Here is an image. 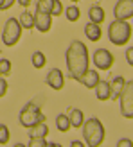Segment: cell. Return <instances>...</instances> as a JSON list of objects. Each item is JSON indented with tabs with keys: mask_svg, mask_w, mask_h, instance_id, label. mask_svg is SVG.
Here are the masks:
<instances>
[{
	"mask_svg": "<svg viewBox=\"0 0 133 147\" xmlns=\"http://www.w3.org/2000/svg\"><path fill=\"white\" fill-rule=\"evenodd\" d=\"M88 16H90V22L101 25L102 22H105V9H102L101 5H92L90 11H88Z\"/></svg>",
	"mask_w": 133,
	"mask_h": 147,
	"instance_id": "obj_16",
	"label": "cell"
},
{
	"mask_svg": "<svg viewBox=\"0 0 133 147\" xmlns=\"http://www.w3.org/2000/svg\"><path fill=\"white\" fill-rule=\"evenodd\" d=\"M11 68H13V65L9 59H0V76H9L11 74Z\"/></svg>",
	"mask_w": 133,
	"mask_h": 147,
	"instance_id": "obj_24",
	"label": "cell"
},
{
	"mask_svg": "<svg viewBox=\"0 0 133 147\" xmlns=\"http://www.w3.org/2000/svg\"><path fill=\"white\" fill-rule=\"evenodd\" d=\"M40 122H45V115L41 113L40 106L36 102H27L20 111V124L24 127H31Z\"/></svg>",
	"mask_w": 133,
	"mask_h": 147,
	"instance_id": "obj_4",
	"label": "cell"
},
{
	"mask_svg": "<svg viewBox=\"0 0 133 147\" xmlns=\"http://www.w3.org/2000/svg\"><path fill=\"white\" fill-rule=\"evenodd\" d=\"M92 61H94L97 70H108V68H112L115 57L108 49H97L94 52V56H92Z\"/></svg>",
	"mask_w": 133,
	"mask_h": 147,
	"instance_id": "obj_7",
	"label": "cell"
},
{
	"mask_svg": "<svg viewBox=\"0 0 133 147\" xmlns=\"http://www.w3.org/2000/svg\"><path fill=\"white\" fill-rule=\"evenodd\" d=\"M95 95H97V99L99 100H108V99H112V88H110V83L108 81H101L99 79V83L95 84Z\"/></svg>",
	"mask_w": 133,
	"mask_h": 147,
	"instance_id": "obj_12",
	"label": "cell"
},
{
	"mask_svg": "<svg viewBox=\"0 0 133 147\" xmlns=\"http://www.w3.org/2000/svg\"><path fill=\"white\" fill-rule=\"evenodd\" d=\"M52 27V14L36 11L34 14V29H38L40 32H49Z\"/></svg>",
	"mask_w": 133,
	"mask_h": 147,
	"instance_id": "obj_9",
	"label": "cell"
},
{
	"mask_svg": "<svg viewBox=\"0 0 133 147\" xmlns=\"http://www.w3.org/2000/svg\"><path fill=\"white\" fill-rule=\"evenodd\" d=\"M49 135V127L45 126V122L34 124L29 127V138H45Z\"/></svg>",
	"mask_w": 133,
	"mask_h": 147,
	"instance_id": "obj_14",
	"label": "cell"
},
{
	"mask_svg": "<svg viewBox=\"0 0 133 147\" xmlns=\"http://www.w3.org/2000/svg\"><path fill=\"white\" fill-rule=\"evenodd\" d=\"M108 38L113 45L121 47L131 40V25L128 20H113L108 27Z\"/></svg>",
	"mask_w": 133,
	"mask_h": 147,
	"instance_id": "obj_3",
	"label": "cell"
},
{
	"mask_svg": "<svg viewBox=\"0 0 133 147\" xmlns=\"http://www.w3.org/2000/svg\"><path fill=\"white\" fill-rule=\"evenodd\" d=\"M0 5H2V0H0Z\"/></svg>",
	"mask_w": 133,
	"mask_h": 147,
	"instance_id": "obj_34",
	"label": "cell"
},
{
	"mask_svg": "<svg viewBox=\"0 0 133 147\" xmlns=\"http://www.w3.org/2000/svg\"><path fill=\"white\" fill-rule=\"evenodd\" d=\"M47 65V57H45V54L43 52H40V50H36V52L33 54V67L34 68H43Z\"/></svg>",
	"mask_w": 133,
	"mask_h": 147,
	"instance_id": "obj_20",
	"label": "cell"
},
{
	"mask_svg": "<svg viewBox=\"0 0 133 147\" xmlns=\"http://www.w3.org/2000/svg\"><path fill=\"white\" fill-rule=\"evenodd\" d=\"M77 81H79V83L83 84L85 88H90V90H94L95 84L99 83V74H97V70H90V68H86V70L83 72V76H81Z\"/></svg>",
	"mask_w": 133,
	"mask_h": 147,
	"instance_id": "obj_11",
	"label": "cell"
},
{
	"mask_svg": "<svg viewBox=\"0 0 133 147\" xmlns=\"http://www.w3.org/2000/svg\"><path fill=\"white\" fill-rule=\"evenodd\" d=\"M70 145H72V147H83V142H77V140H74V142H70Z\"/></svg>",
	"mask_w": 133,
	"mask_h": 147,
	"instance_id": "obj_32",
	"label": "cell"
},
{
	"mask_svg": "<svg viewBox=\"0 0 133 147\" xmlns=\"http://www.w3.org/2000/svg\"><path fill=\"white\" fill-rule=\"evenodd\" d=\"M81 129H83V138H85L86 145L99 147L102 144V140H105V127H102V122L99 119H95V117L85 120L81 124Z\"/></svg>",
	"mask_w": 133,
	"mask_h": 147,
	"instance_id": "obj_2",
	"label": "cell"
},
{
	"mask_svg": "<svg viewBox=\"0 0 133 147\" xmlns=\"http://www.w3.org/2000/svg\"><path fill=\"white\" fill-rule=\"evenodd\" d=\"M124 84H126V79L121 77V76H117L112 83H110V88H112V97L113 99H119V95L124 90Z\"/></svg>",
	"mask_w": 133,
	"mask_h": 147,
	"instance_id": "obj_17",
	"label": "cell"
},
{
	"mask_svg": "<svg viewBox=\"0 0 133 147\" xmlns=\"http://www.w3.org/2000/svg\"><path fill=\"white\" fill-rule=\"evenodd\" d=\"M65 16L69 22H77L79 16H81V11H79V7L77 5H69L66 7V11H65Z\"/></svg>",
	"mask_w": 133,
	"mask_h": 147,
	"instance_id": "obj_21",
	"label": "cell"
},
{
	"mask_svg": "<svg viewBox=\"0 0 133 147\" xmlns=\"http://www.w3.org/2000/svg\"><path fill=\"white\" fill-rule=\"evenodd\" d=\"M9 127L5 126V124H0V145H5L9 144Z\"/></svg>",
	"mask_w": 133,
	"mask_h": 147,
	"instance_id": "obj_23",
	"label": "cell"
},
{
	"mask_svg": "<svg viewBox=\"0 0 133 147\" xmlns=\"http://www.w3.org/2000/svg\"><path fill=\"white\" fill-rule=\"evenodd\" d=\"M20 36H22V25L18 24L16 18H9L5 22V27L2 31V41L4 45L7 47H13L20 41Z\"/></svg>",
	"mask_w": 133,
	"mask_h": 147,
	"instance_id": "obj_5",
	"label": "cell"
},
{
	"mask_svg": "<svg viewBox=\"0 0 133 147\" xmlns=\"http://www.w3.org/2000/svg\"><path fill=\"white\" fill-rule=\"evenodd\" d=\"M69 120H70V127H81V124L85 122V113L81 111V109H70L69 111Z\"/></svg>",
	"mask_w": 133,
	"mask_h": 147,
	"instance_id": "obj_15",
	"label": "cell"
},
{
	"mask_svg": "<svg viewBox=\"0 0 133 147\" xmlns=\"http://www.w3.org/2000/svg\"><path fill=\"white\" fill-rule=\"evenodd\" d=\"M14 2H16V0H2V5H0V11H7V9H11Z\"/></svg>",
	"mask_w": 133,
	"mask_h": 147,
	"instance_id": "obj_28",
	"label": "cell"
},
{
	"mask_svg": "<svg viewBox=\"0 0 133 147\" xmlns=\"http://www.w3.org/2000/svg\"><path fill=\"white\" fill-rule=\"evenodd\" d=\"M7 93V81L4 77H0V99Z\"/></svg>",
	"mask_w": 133,
	"mask_h": 147,
	"instance_id": "obj_27",
	"label": "cell"
},
{
	"mask_svg": "<svg viewBox=\"0 0 133 147\" xmlns=\"http://www.w3.org/2000/svg\"><path fill=\"white\" fill-rule=\"evenodd\" d=\"M66 68H69V77L70 79H79L83 76V72L90 65V57H88V49L83 41L74 40L69 49H66Z\"/></svg>",
	"mask_w": 133,
	"mask_h": 147,
	"instance_id": "obj_1",
	"label": "cell"
},
{
	"mask_svg": "<svg viewBox=\"0 0 133 147\" xmlns=\"http://www.w3.org/2000/svg\"><path fill=\"white\" fill-rule=\"evenodd\" d=\"M130 145H131L130 138H122V140H119V144H117V147H130Z\"/></svg>",
	"mask_w": 133,
	"mask_h": 147,
	"instance_id": "obj_30",
	"label": "cell"
},
{
	"mask_svg": "<svg viewBox=\"0 0 133 147\" xmlns=\"http://www.w3.org/2000/svg\"><path fill=\"white\" fill-rule=\"evenodd\" d=\"M18 24L22 25V29H25V31H31V29H34V14L24 11V13L20 14V18H18Z\"/></svg>",
	"mask_w": 133,
	"mask_h": 147,
	"instance_id": "obj_18",
	"label": "cell"
},
{
	"mask_svg": "<svg viewBox=\"0 0 133 147\" xmlns=\"http://www.w3.org/2000/svg\"><path fill=\"white\" fill-rule=\"evenodd\" d=\"M115 20H131L133 18V0H119L113 7Z\"/></svg>",
	"mask_w": 133,
	"mask_h": 147,
	"instance_id": "obj_8",
	"label": "cell"
},
{
	"mask_svg": "<svg viewBox=\"0 0 133 147\" xmlns=\"http://www.w3.org/2000/svg\"><path fill=\"white\" fill-rule=\"evenodd\" d=\"M85 36H86L90 41H99L101 36H102L101 27H99L97 24H94V22H88V24L85 25Z\"/></svg>",
	"mask_w": 133,
	"mask_h": 147,
	"instance_id": "obj_13",
	"label": "cell"
},
{
	"mask_svg": "<svg viewBox=\"0 0 133 147\" xmlns=\"http://www.w3.org/2000/svg\"><path fill=\"white\" fill-rule=\"evenodd\" d=\"M119 99H121V113H122V117L131 120L133 119V83L131 81H128V83L124 84V90L119 95Z\"/></svg>",
	"mask_w": 133,
	"mask_h": 147,
	"instance_id": "obj_6",
	"label": "cell"
},
{
	"mask_svg": "<svg viewBox=\"0 0 133 147\" xmlns=\"http://www.w3.org/2000/svg\"><path fill=\"white\" fill-rule=\"evenodd\" d=\"M52 2H54V0H38V2H36V11H41V13H49L50 14Z\"/></svg>",
	"mask_w": 133,
	"mask_h": 147,
	"instance_id": "obj_22",
	"label": "cell"
},
{
	"mask_svg": "<svg viewBox=\"0 0 133 147\" xmlns=\"http://www.w3.org/2000/svg\"><path fill=\"white\" fill-rule=\"evenodd\" d=\"M29 147H47V142H45V138H31Z\"/></svg>",
	"mask_w": 133,
	"mask_h": 147,
	"instance_id": "obj_26",
	"label": "cell"
},
{
	"mask_svg": "<svg viewBox=\"0 0 133 147\" xmlns=\"http://www.w3.org/2000/svg\"><path fill=\"white\" fill-rule=\"evenodd\" d=\"M16 2H18V4H20L22 7H25V9H27V5L31 4V0H16Z\"/></svg>",
	"mask_w": 133,
	"mask_h": 147,
	"instance_id": "obj_31",
	"label": "cell"
},
{
	"mask_svg": "<svg viewBox=\"0 0 133 147\" xmlns=\"http://www.w3.org/2000/svg\"><path fill=\"white\" fill-rule=\"evenodd\" d=\"M126 59H128V65L131 67V65H133V47L128 49V52H126Z\"/></svg>",
	"mask_w": 133,
	"mask_h": 147,
	"instance_id": "obj_29",
	"label": "cell"
},
{
	"mask_svg": "<svg viewBox=\"0 0 133 147\" xmlns=\"http://www.w3.org/2000/svg\"><path fill=\"white\" fill-rule=\"evenodd\" d=\"M61 13H63V4L60 2V0H54L52 7H50V14H52V16H60Z\"/></svg>",
	"mask_w": 133,
	"mask_h": 147,
	"instance_id": "obj_25",
	"label": "cell"
},
{
	"mask_svg": "<svg viewBox=\"0 0 133 147\" xmlns=\"http://www.w3.org/2000/svg\"><path fill=\"white\" fill-rule=\"evenodd\" d=\"M56 127L61 131V133H66V131L70 129V120H69V117H66L65 113H60L56 117Z\"/></svg>",
	"mask_w": 133,
	"mask_h": 147,
	"instance_id": "obj_19",
	"label": "cell"
},
{
	"mask_svg": "<svg viewBox=\"0 0 133 147\" xmlns=\"http://www.w3.org/2000/svg\"><path fill=\"white\" fill-rule=\"evenodd\" d=\"M70 2H79V0H70Z\"/></svg>",
	"mask_w": 133,
	"mask_h": 147,
	"instance_id": "obj_33",
	"label": "cell"
},
{
	"mask_svg": "<svg viewBox=\"0 0 133 147\" xmlns=\"http://www.w3.org/2000/svg\"><path fill=\"white\" fill-rule=\"evenodd\" d=\"M47 84L52 88V90H61L63 84H65V77H63V72L60 68H52L47 74Z\"/></svg>",
	"mask_w": 133,
	"mask_h": 147,
	"instance_id": "obj_10",
	"label": "cell"
}]
</instances>
